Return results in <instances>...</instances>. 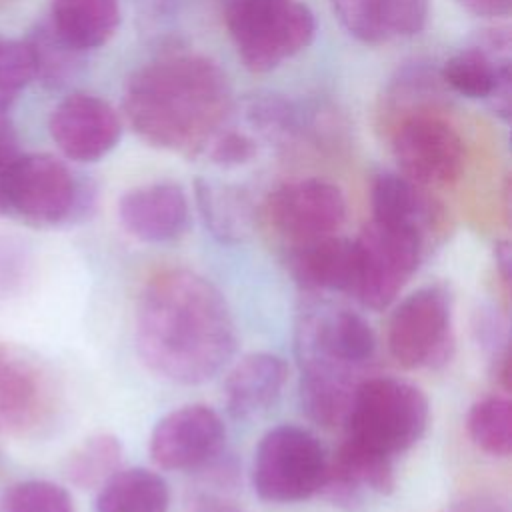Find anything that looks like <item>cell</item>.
I'll return each instance as SVG.
<instances>
[{"instance_id": "cell-15", "label": "cell", "mask_w": 512, "mask_h": 512, "mask_svg": "<svg viewBox=\"0 0 512 512\" xmlns=\"http://www.w3.org/2000/svg\"><path fill=\"white\" fill-rule=\"evenodd\" d=\"M188 198L174 182H152L122 194L118 218L122 228L150 244L178 238L188 226Z\"/></svg>"}, {"instance_id": "cell-35", "label": "cell", "mask_w": 512, "mask_h": 512, "mask_svg": "<svg viewBox=\"0 0 512 512\" xmlns=\"http://www.w3.org/2000/svg\"><path fill=\"white\" fill-rule=\"evenodd\" d=\"M198 512H240V510H236V508H232V506H228V504L208 502V504H204Z\"/></svg>"}, {"instance_id": "cell-2", "label": "cell", "mask_w": 512, "mask_h": 512, "mask_svg": "<svg viewBox=\"0 0 512 512\" xmlns=\"http://www.w3.org/2000/svg\"><path fill=\"white\" fill-rule=\"evenodd\" d=\"M122 106L132 130L148 144L198 154L226 122L230 84L206 56H164L128 78Z\"/></svg>"}, {"instance_id": "cell-30", "label": "cell", "mask_w": 512, "mask_h": 512, "mask_svg": "<svg viewBox=\"0 0 512 512\" xmlns=\"http://www.w3.org/2000/svg\"><path fill=\"white\" fill-rule=\"evenodd\" d=\"M202 152L218 166L230 168L246 164L256 154V142L238 130L220 128L202 148Z\"/></svg>"}, {"instance_id": "cell-11", "label": "cell", "mask_w": 512, "mask_h": 512, "mask_svg": "<svg viewBox=\"0 0 512 512\" xmlns=\"http://www.w3.org/2000/svg\"><path fill=\"white\" fill-rule=\"evenodd\" d=\"M224 442L220 414L204 404H186L154 424L148 452L162 470H200L222 454Z\"/></svg>"}, {"instance_id": "cell-9", "label": "cell", "mask_w": 512, "mask_h": 512, "mask_svg": "<svg viewBox=\"0 0 512 512\" xmlns=\"http://www.w3.org/2000/svg\"><path fill=\"white\" fill-rule=\"evenodd\" d=\"M386 344L404 368L444 366L454 352L450 292L430 284L406 296L388 320Z\"/></svg>"}, {"instance_id": "cell-5", "label": "cell", "mask_w": 512, "mask_h": 512, "mask_svg": "<svg viewBox=\"0 0 512 512\" xmlns=\"http://www.w3.org/2000/svg\"><path fill=\"white\" fill-rule=\"evenodd\" d=\"M300 376L360 382L356 376L370 362L376 338L370 324L348 308L306 306L294 330Z\"/></svg>"}, {"instance_id": "cell-21", "label": "cell", "mask_w": 512, "mask_h": 512, "mask_svg": "<svg viewBox=\"0 0 512 512\" xmlns=\"http://www.w3.org/2000/svg\"><path fill=\"white\" fill-rule=\"evenodd\" d=\"M196 204L206 230L224 244H240L254 230V204L240 186L198 178Z\"/></svg>"}, {"instance_id": "cell-31", "label": "cell", "mask_w": 512, "mask_h": 512, "mask_svg": "<svg viewBox=\"0 0 512 512\" xmlns=\"http://www.w3.org/2000/svg\"><path fill=\"white\" fill-rule=\"evenodd\" d=\"M510 94H512V74H510V64H504L498 72L492 92L486 98L492 112L502 120L510 118Z\"/></svg>"}, {"instance_id": "cell-26", "label": "cell", "mask_w": 512, "mask_h": 512, "mask_svg": "<svg viewBox=\"0 0 512 512\" xmlns=\"http://www.w3.org/2000/svg\"><path fill=\"white\" fill-rule=\"evenodd\" d=\"M504 64H510V60H498L480 46L466 48L444 62L442 80L460 96L486 100Z\"/></svg>"}, {"instance_id": "cell-36", "label": "cell", "mask_w": 512, "mask_h": 512, "mask_svg": "<svg viewBox=\"0 0 512 512\" xmlns=\"http://www.w3.org/2000/svg\"><path fill=\"white\" fill-rule=\"evenodd\" d=\"M0 468H2V456H0Z\"/></svg>"}, {"instance_id": "cell-22", "label": "cell", "mask_w": 512, "mask_h": 512, "mask_svg": "<svg viewBox=\"0 0 512 512\" xmlns=\"http://www.w3.org/2000/svg\"><path fill=\"white\" fill-rule=\"evenodd\" d=\"M118 24L120 8L116 0H52L50 26L78 52L106 44Z\"/></svg>"}, {"instance_id": "cell-7", "label": "cell", "mask_w": 512, "mask_h": 512, "mask_svg": "<svg viewBox=\"0 0 512 512\" xmlns=\"http://www.w3.org/2000/svg\"><path fill=\"white\" fill-rule=\"evenodd\" d=\"M326 466L324 448L312 432L282 424L270 428L254 450L252 486L266 502H300L320 492Z\"/></svg>"}, {"instance_id": "cell-25", "label": "cell", "mask_w": 512, "mask_h": 512, "mask_svg": "<svg viewBox=\"0 0 512 512\" xmlns=\"http://www.w3.org/2000/svg\"><path fill=\"white\" fill-rule=\"evenodd\" d=\"M470 440L486 454L506 458L512 450V404L504 396L474 402L466 416Z\"/></svg>"}, {"instance_id": "cell-18", "label": "cell", "mask_w": 512, "mask_h": 512, "mask_svg": "<svg viewBox=\"0 0 512 512\" xmlns=\"http://www.w3.org/2000/svg\"><path fill=\"white\" fill-rule=\"evenodd\" d=\"M344 30L366 44L408 38L426 26L428 0H330Z\"/></svg>"}, {"instance_id": "cell-27", "label": "cell", "mask_w": 512, "mask_h": 512, "mask_svg": "<svg viewBox=\"0 0 512 512\" xmlns=\"http://www.w3.org/2000/svg\"><path fill=\"white\" fill-rule=\"evenodd\" d=\"M0 512H76L70 492L50 480H20L0 496Z\"/></svg>"}, {"instance_id": "cell-28", "label": "cell", "mask_w": 512, "mask_h": 512, "mask_svg": "<svg viewBox=\"0 0 512 512\" xmlns=\"http://www.w3.org/2000/svg\"><path fill=\"white\" fill-rule=\"evenodd\" d=\"M36 76H40L48 84H62L76 64V54L72 46H68L50 24L40 26L28 40Z\"/></svg>"}, {"instance_id": "cell-29", "label": "cell", "mask_w": 512, "mask_h": 512, "mask_svg": "<svg viewBox=\"0 0 512 512\" xmlns=\"http://www.w3.org/2000/svg\"><path fill=\"white\" fill-rule=\"evenodd\" d=\"M36 76L26 40L0 36V110H6Z\"/></svg>"}, {"instance_id": "cell-23", "label": "cell", "mask_w": 512, "mask_h": 512, "mask_svg": "<svg viewBox=\"0 0 512 512\" xmlns=\"http://www.w3.org/2000/svg\"><path fill=\"white\" fill-rule=\"evenodd\" d=\"M170 488L148 468H120L98 488L94 512H168Z\"/></svg>"}, {"instance_id": "cell-4", "label": "cell", "mask_w": 512, "mask_h": 512, "mask_svg": "<svg viewBox=\"0 0 512 512\" xmlns=\"http://www.w3.org/2000/svg\"><path fill=\"white\" fill-rule=\"evenodd\" d=\"M222 6L234 48L252 72L278 68L314 40V14L300 0H226Z\"/></svg>"}, {"instance_id": "cell-3", "label": "cell", "mask_w": 512, "mask_h": 512, "mask_svg": "<svg viewBox=\"0 0 512 512\" xmlns=\"http://www.w3.org/2000/svg\"><path fill=\"white\" fill-rule=\"evenodd\" d=\"M428 420L430 404L418 386L374 376L358 382L344 424L348 440L394 458L424 436Z\"/></svg>"}, {"instance_id": "cell-37", "label": "cell", "mask_w": 512, "mask_h": 512, "mask_svg": "<svg viewBox=\"0 0 512 512\" xmlns=\"http://www.w3.org/2000/svg\"><path fill=\"white\" fill-rule=\"evenodd\" d=\"M224 2H226V0H222V4H224Z\"/></svg>"}, {"instance_id": "cell-34", "label": "cell", "mask_w": 512, "mask_h": 512, "mask_svg": "<svg viewBox=\"0 0 512 512\" xmlns=\"http://www.w3.org/2000/svg\"><path fill=\"white\" fill-rule=\"evenodd\" d=\"M494 260H496V268L500 270V276H502L504 284H510L512 256H510V244L506 240H502L494 246Z\"/></svg>"}, {"instance_id": "cell-8", "label": "cell", "mask_w": 512, "mask_h": 512, "mask_svg": "<svg viewBox=\"0 0 512 512\" xmlns=\"http://www.w3.org/2000/svg\"><path fill=\"white\" fill-rule=\"evenodd\" d=\"M352 296L370 310H386L418 270L426 244L414 232L370 220L354 240Z\"/></svg>"}, {"instance_id": "cell-19", "label": "cell", "mask_w": 512, "mask_h": 512, "mask_svg": "<svg viewBox=\"0 0 512 512\" xmlns=\"http://www.w3.org/2000/svg\"><path fill=\"white\" fill-rule=\"evenodd\" d=\"M286 380L288 366L278 354L252 352L242 356L224 380L228 414L240 422L264 416L280 400Z\"/></svg>"}, {"instance_id": "cell-13", "label": "cell", "mask_w": 512, "mask_h": 512, "mask_svg": "<svg viewBox=\"0 0 512 512\" xmlns=\"http://www.w3.org/2000/svg\"><path fill=\"white\" fill-rule=\"evenodd\" d=\"M50 136L70 160L96 162L118 144L122 122L106 100L76 92L54 108Z\"/></svg>"}, {"instance_id": "cell-6", "label": "cell", "mask_w": 512, "mask_h": 512, "mask_svg": "<svg viewBox=\"0 0 512 512\" xmlns=\"http://www.w3.org/2000/svg\"><path fill=\"white\" fill-rule=\"evenodd\" d=\"M82 210V188L64 162L50 154H18L0 168V216L34 226H58Z\"/></svg>"}, {"instance_id": "cell-1", "label": "cell", "mask_w": 512, "mask_h": 512, "mask_svg": "<svg viewBox=\"0 0 512 512\" xmlns=\"http://www.w3.org/2000/svg\"><path fill=\"white\" fill-rule=\"evenodd\" d=\"M236 344L232 312L210 280L182 268L148 280L136 308V350L150 372L202 384L228 364Z\"/></svg>"}, {"instance_id": "cell-20", "label": "cell", "mask_w": 512, "mask_h": 512, "mask_svg": "<svg viewBox=\"0 0 512 512\" xmlns=\"http://www.w3.org/2000/svg\"><path fill=\"white\" fill-rule=\"evenodd\" d=\"M288 268L304 290H328L352 296L356 274L354 240L332 234L290 246Z\"/></svg>"}, {"instance_id": "cell-33", "label": "cell", "mask_w": 512, "mask_h": 512, "mask_svg": "<svg viewBox=\"0 0 512 512\" xmlns=\"http://www.w3.org/2000/svg\"><path fill=\"white\" fill-rule=\"evenodd\" d=\"M468 12L476 16H508L512 8V0H458Z\"/></svg>"}, {"instance_id": "cell-10", "label": "cell", "mask_w": 512, "mask_h": 512, "mask_svg": "<svg viewBox=\"0 0 512 512\" xmlns=\"http://www.w3.org/2000/svg\"><path fill=\"white\" fill-rule=\"evenodd\" d=\"M266 218L290 246L338 234L346 220L340 188L320 178L286 182L266 200Z\"/></svg>"}, {"instance_id": "cell-14", "label": "cell", "mask_w": 512, "mask_h": 512, "mask_svg": "<svg viewBox=\"0 0 512 512\" xmlns=\"http://www.w3.org/2000/svg\"><path fill=\"white\" fill-rule=\"evenodd\" d=\"M54 392L46 372L22 352L0 344V436H20L46 422Z\"/></svg>"}, {"instance_id": "cell-12", "label": "cell", "mask_w": 512, "mask_h": 512, "mask_svg": "<svg viewBox=\"0 0 512 512\" xmlns=\"http://www.w3.org/2000/svg\"><path fill=\"white\" fill-rule=\"evenodd\" d=\"M394 158L406 178L420 186H446L464 170V142L452 124L434 116H412L396 130Z\"/></svg>"}, {"instance_id": "cell-16", "label": "cell", "mask_w": 512, "mask_h": 512, "mask_svg": "<svg viewBox=\"0 0 512 512\" xmlns=\"http://www.w3.org/2000/svg\"><path fill=\"white\" fill-rule=\"evenodd\" d=\"M396 486L394 458L368 450L352 440H344L328 460L320 492L338 506H356L368 494H390Z\"/></svg>"}, {"instance_id": "cell-17", "label": "cell", "mask_w": 512, "mask_h": 512, "mask_svg": "<svg viewBox=\"0 0 512 512\" xmlns=\"http://www.w3.org/2000/svg\"><path fill=\"white\" fill-rule=\"evenodd\" d=\"M372 220L406 228L430 244L444 226L442 206L424 190V186L412 182L404 174H380L372 182L370 192Z\"/></svg>"}, {"instance_id": "cell-24", "label": "cell", "mask_w": 512, "mask_h": 512, "mask_svg": "<svg viewBox=\"0 0 512 512\" xmlns=\"http://www.w3.org/2000/svg\"><path fill=\"white\" fill-rule=\"evenodd\" d=\"M122 452L114 434H94L68 454L64 476L80 490H96L122 468Z\"/></svg>"}, {"instance_id": "cell-32", "label": "cell", "mask_w": 512, "mask_h": 512, "mask_svg": "<svg viewBox=\"0 0 512 512\" xmlns=\"http://www.w3.org/2000/svg\"><path fill=\"white\" fill-rule=\"evenodd\" d=\"M18 154V138L14 126L4 110H0V168L10 164Z\"/></svg>"}]
</instances>
